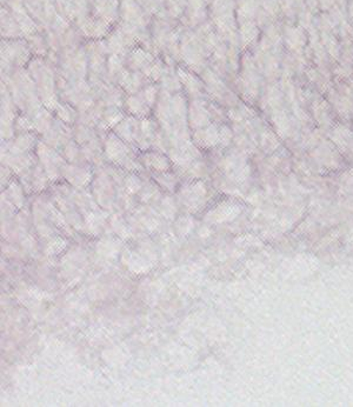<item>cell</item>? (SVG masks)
<instances>
[{
  "instance_id": "6da1fadb",
  "label": "cell",
  "mask_w": 353,
  "mask_h": 407,
  "mask_svg": "<svg viewBox=\"0 0 353 407\" xmlns=\"http://www.w3.org/2000/svg\"><path fill=\"white\" fill-rule=\"evenodd\" d=\"M106 153L108 158L117 164L126 165L127 168V165L132 163L129 150L118 138L111 137L108 139L106 144Z\"/></svg>"
},
{
  "instance_id": "7a4b0ae2",
  "label": "cell",
  "mask_w": 353,
  "mask_h": 407,
  "mask_svg": "<svg viewBox=\"0 0 353 407\" xmlns=\"http://www.w3.org/2000/svg\"><path fill=\"white\" fill-rule=\"evenodd\" d=\"M204 195H205V187L202 183L191 184L190 186L183 189V193H181L183 202L192 209H195L197 205H200Z\"/></svg>"
},
{
  "instance_id": "3957f363",
  "label": "cell",
  "mask_w": 353,
  "mask_h": 407,
  "mask_svg": "<svg viewBox=\"0 0 353 407\" xmlns=\"http://www.w3.org/2000/svg\"><path fill=\"white\" fill-rule=\"evenodd\" d=\"M144 163H145L147 168H152L154 171L157 173H164V172L169 170L170 164L169 159L165 156H163L161 153L151 152L147 153L144 157Z\"/></svg>"
},
{
  "instance_id": "277c9868",
  "label": "cell",
  "mask_w": 353,
  "mask_h": 407,
  "mask_svg": "<svg viewBox=\"0 0 353 407\" xmlns=\"http://www.w3.org/2000/svg\"><path fill=\"white\" fill-rule=\"evenodd\" d=\"M64 175L69 183H72L76 186H84L90 180L88 172L85 171L84 168H74V166L64 168Z\"/></svg>"
},
{
  "instance_id": "5b68a950",
  "label": "cell",
  "mask_w": 353,
  "mask_h": 407,
  "mask_svg": "<svg viewBox=\"0 0 353 407\" xmlns=\"http://www.w3.org/2000/svg\"><path fill=\"white\" fill-rule=\"evenodd\" d=\"M39 154L42 158V161L45 165L47 172L49 175H56V172L58 171V165L60 164V158H58L56 153L52 152L50 149H47V146H44V149H39Z\"/></svg>"
},
{
  "instance_id": "8992f818",
  "label": "cell",
  "mask_w": 353,
  "mask_h": 407,
  "mask_svg": "<svg viewBox=\"0 0 353 407\" xmlns=\"http://www.w3.org/2000/svg\"><path fill=\"white\" fill-rule=\"evenodd\" d=\"M65 240L60 238V237H56L54 239L50 240V243L47 244V253L49 255H56L59 252L63 251V248H65Z\"/></svg>"
},
{
  "instance_id": "52a82bcc",
  "label": "cell",
  "mask_w": 353,
  "mask_h": 407,
  "mask_svg": "<svg viewBox=\"0 0 353 407\" xmlns=\"http://www.w3.org/2000/svg\"><path fill=\"white\" fill-rule=\"evenodd\" d=\"M126 187L131 192H137L139 189H142V182L138 177L131 175L130 178L126 179Z\"/></svg>"
}]
</instances>
